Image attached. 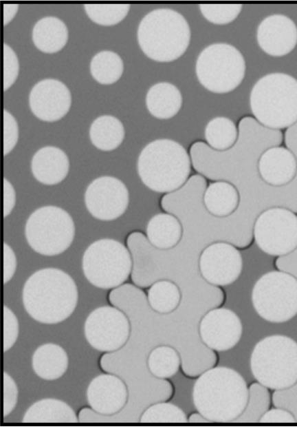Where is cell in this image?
Masks as SVG:
<instances>
[{
	"mask_svg": "<svg viewBox=\"0 0 297 427\" xmlns=\"http://www.w3.org/2000/svg\"><path fill=\"white\" fill-rule=\"evenodd\" d=\"M285 142L297 160V123L287 129ZM278 145L274 131L254 121H245L239 125L238 138L232 147L206 150V158L222 169L219 177L234 183L240 193L235 211L223 218L225 233L236 246L244 247L250 243L254 222L265 210L279 207L297 213V173L289 183L276 187L265 183L258 171L262 153Z\"/></svg>",
	"mask_w": 297,
	"mask_h": 427,
	"instance_id": "1",
	"label": "cell"
},
{
	"mask_svg": "<svg viewBox=\"0 0 297 427\" xmlns=\"http://www.w3.org/2000/svg\"><path fill=\"white\" fill-rule=\"evenodd\" d=\"M78 289L67 273L45 268L32 274L22 291L23 306L34 320L54 324L68 318L78 303Z\"/></svg>",
	"mask_w": 297,
	"mask_h": 427,
	"instance_id": "2",
	"label": "cell"
},
{
	"mask_svg": "<svg viewBox=\"0 0 297 427\" xmlns=\"http://www.w3.org/2000/svg\"><path fill=\"white\" fill-rule=\"evenodd\" d=\"M249 388L232 368L219 366L203 373L192 390L193 404L210 422H233L244 410Z\"/></svg>",
	"mask_w": 297,
	"mask_h": 427,
	"instance_id": "3",
	"label": "cell"
},
{
	"mask_svg": "<svg viewBox=\"0 0 297 427\" xmlns=\"http://www.w3.org/2000/svg\"><path fill=\"white\" fill-rule=\"evenodd\" d=\"M250 103L255 119L264 127H289L297 122V79L281 72L263 76L253 86Z\"/></svg>",
	"mask_w": 297,
	"mask_h": 427,
	"instance_id": "4",
	"label": "cell"
},
{
	"mask_svg": "<svg viewBox=\"0 0 297 427\" xmlns=\"http://www.w3.org/2000/svg\"><path fill=\"white\" fill-rule=\"evenodd\" d=\"M190 40L189 25L180 13L160 8L148 13L138 30V41L143 52L152 60L170 62L187 50Z\"/></svg>",
	"mask_w": 297,
	"mask_h": 427,
	"instance_id": "5",
	"label": "cell"
},
{
	"mask_svg": "<svg viewBox=\"0 0 297 427\" xmlns=\"http://www.w3.org/2000/svg\"><path fill=\"white\" fill-rule=\"evenodd\" d=\"M137 167L141 180L147 187L165 193L178 189L186 182L190 171V161L182 145L163 138L144 147Z\"/></svg>",
	"mask_w": 297,
	"mask_h": 427,
	"instance_id": "6",
	"label": "cell"
},
{
	"mask_svg": "<svg viewBox=\"0 0 297 427\" xmlns=\"http://www.w3.org/2000/svg\"><path fill=\"white\" fill-rule=\"evenodd\" d=\"M250 368L254 378L267 388L283 389L297 382V342L283 335H272L254 346Z\"/></svg>",
	"mask_w": 297,
	"mask_h": 427,
	"instance_id": "7",
	"label": "cell"
},
{
	"mask_svg": "<svg viewBox=\"0 0 297 427\" xmlns=\"http://www.w3.org/2000/svg\"><path fill=\"white\" fill-rule=\"evenodd\" d=\"M245 72V59L232 45L217 43L208 45L199 54L196 74L199 83L208 90L228 93L242 82Z\"/></svg>",
	"mask_w": 297,
	"mask_h": 427,
	"instance_id": "8",
	"label": "cell"
},
{
	"mask_svg": "<svg viewBox=\"0 0 297 427\" xmlns=\"http://www.w3.org/2000/svg\"><path fill=\"white\" fill-rule=\"evenodd\" d=\"M252 302L263 319L274 323L287 322L297 314V279L285 271H269L254 284Z\"/></svg>",
	"mask_w": 297,
	"mask_h": 427,
	"instance_id": "9",
	"label": "cell"
},
{
	"mask_svg": "<svg viewBox=\"0 0 297 427\" xmlns=\"http://www.w3.org/2000/svg\"><path fill=\"white\" fill-rule=\"evenodd\" d=\"M132 260L127 249L120 242L100 239L91 244L82 257V271L87 280L100 289H112L129 277Z\"/></svg>",
	"mask_w": 297,
	"mask_h": 427,
	"instance_id": "10",
	"label": "cell"
},
{
	"mask_svg": "<svg viewBox=\"0 0 297 427\" xmlns=\"http://www.w3.org/2000/svg\"><path fill=\"white\" fill-rule=\"evenodd\" d=\"M25 233L33 250L52 256L69 248L74 240L75 227L72 218L66 211L55 206H45L30 216Z\"/></svg>",
	"mask_w": 297,
	"mask_h": 427,
	"instance_id": "11",
	"label": "cell"
},
{
	"mask_svg": "<svg viewBox=\"0 0 297 427\" xmlns=\"http://www.w3.org/2000/svg\"><path fill=\"white\" fill-rule=\"evenodd\" d=\"M253 234L258 247L272 256H284L297 248V216L285 207H272L256 219Z\"/></svg>",
	"mask_w": 297,
	"mask_h": 427,
	"instance_id": "12",
	"label": "cell"
},
{
	"mask_svg": "<svg viewBox=\"0 0 297 427\" xmlns=\"http://www.w3.org/2000/svg\"><path fill=\"white\" fill-rule=\"evenodd\" d=\"M84 334L94 348L102 352H113L127 342L130 324L120 310L110 306H100L87 317Z\"/></svg>",
	"mask_w": 297,
	"mask_h": 427,
	"instance_id": "13",
	"label": "cell"
},
{
	"mask_svg": "<svg viewBox=\"0 0 297 427\" xmlns=\"http://www.w3.org/2000/svg\"><path fill=\"white\" fill-rule=\"evenodd\" d=\"M87 210L100 220H113L122 216L129 205V191L119 179L109 176L94 180L85 194Z\"/></svg>",
	"mask_w": 297,
	"mask_h": 427,
	"instance_id": "14",
	"label": "cell"
},
{
	"mask_svg": "<svg viewBox=\"0 0 297 427\" xmlns=\"http://www.w3.org/2000/svg\"><path fill=\"white\" fill-rule=\"evenodd\" d=\"M243 269L240 251L230 243L217 242L207 247L199 258L204 278L216 286H227L236 281Z\"/></svg>",
	"mask_w": 297,
	"mask_h": 427,
	"instance_id": "15",
	"label": "cell"
},
{
	"mask_svg": "<svg viewBox=\"0 0 297 427\" xmlns=\"http://www.w3.org/2000/svg\"><path fill=\"white\" fill-rule=\"evenodd\" d=\"M243 326L238 315L226 308H215L208 311L199 324V335L210 349L225 351L239 342Z\"/></svg>",
	"mask_w": 297,
	"mask_h": 427,
	"instance_id": "16",
	"label": "cell"
},
{
	"mask_svg": "<svg viewBox=\"0 0 297 427\" xmlns=\"http://www.w3.org/2000/svg\"><path fill=\"white\" fill-rule=\"evenodd\" d=\"M72 96L61 81L47 79L37 83L29 96V105L39 119L53 122L63 118L69 110Z\"/></svg>",
	"mask_w": 297,
	"mask_h": 427,
	"instance_id": "17",
	"label": "cell"
},
{
	"mask_svg": "<svg viewBox=\"0 0 297 427\" xmlns=\"http://www.w3.org/2000/svg\"><path fill=\"white\" fill-rule=\"evenodd\" d=\"M256 37L258 45L265 53L283 56L291 52L297 44V26L284 14H272L260 23Z\"/></svg>",
	"mask_w": 297,
	"mask_h": 427,
	"instance_id": "18",
	"label": "cell"
},
{
	"mask_svg": "<svg viewBox=\"0 0 297 427\" xmlns=\"http://www.w3.org/2000/svg\"><path fill=\"white\" fill-rule=\"evenodd\" d=\"M128 397L123 381L111 374L94 377L87 389V399L91 408L98 414L112 415L124 406Z\"/></svg>",
	"mask_w": 297,
	"mask_h": 427,
	"instance_id": "19",
	"label": "cell"
},
{
	"mask_svg": "<svg viewBox=\"0 0 297 427\" xmlns=\"http://www.w3.org/2000/svg\"><path fill=\"white\" fill-rule=\"evenodd\" d=\"M261 178L272 186L289 183L297 173V160L294 154L283 147L274 146L265 150L258 161Z\"/></svg>",
	"mask_w": 297,
	"mask_h": 427,
	"instance_id": "20",
	"label": "cell"
},
{
	"mask_svg": "<svg viewBox=\"0 0 297 427\" xmlns=\"http://www.w3.org/2000/svg\"><path fill=\"white\" fill-rule=\"evenodd\" d=\"M32 171L40 183L53 185L61 182L67 175L69 159L60 149L47 146L38 150L32 160Z\"/></svg>",
	"mask_w": 297,
	"mask_h": 427,
	"instance_id": "21",
	"label": "cell"
},
{
	"mask_svg": "<svg viewBox=\"0 0 297 427\" xmlns=\"http://www.w3.org/2000/svg\"><path fill=\"white\" fill-rule=\"evenodd\" d=\"M32 366L34 373L41 379L55 380L66 372L68 356L60 346L53 343L44 344L34 352Z\"/></svg>",
	"mask_w": 297,
	"mask_h": 427,
	"instance_id": "22",
	"label": "cell"
},
{
	"mask_svg": "<svg viewBox=\"0 0 297 427\" xmlns=\"http://www.w3.org/2000/svg\"><path fill=\"white\" fill-rule=\"evenodd\" d=\"M146 104L149 112L159 119H168L176 115L182 105L180 91L174 85L161 82L147 92Z\"/></svg>",
	"mask_w": 297,
	"mask_h": 427,
	"instance_id": "23",
	"label": "cell"
},
{
	"mask_svg": "<svg viewBox=\"0 0 297 427\" xmlns=\"http://www.w3.org/2000/svg\"><path fill=\"white\" fill-rule=\"evenodd\" d=\"M24 423H76L74 410L65 402L53 398L38 400L25 413Z\"/></svg>",
	"mask_w": 297,
	"mask_h": 427,
	"instance_id": "24",
	"label": "cell"
},
{
	"mask_svg": "<svg viewBox=\"0 0 297 427\" xmlns=\"http://www.w3.org/2000/svg\"><path fill=\"white\" fill-rule=\"evenodd\" d=\"M67 26L58 18L44 17L34 26L33 43L43 52L52 54L60 51L67 43Z\"/></svg>",
	"mask_w": 297,
	"mask_h": 427,
	"instance_id": "25",
	"label": "cell"
},
{
	"mask_svg": "<svg viewBox=\"0 0 297 427\" xmlns=\"http://www.w3.org/2000/svg\"><path fill=\"white\" fill-rule=\"evenodd\" d=\"M204 203L213 216L227 217L239 206V196L236 188L229 183L217 181L210 183L204 196Z\"/></svg>",
	"mask_w": 297,
	"mask_h": 427,
	"instance_id": "26",
	"label": "cell"
},
{
	"mask_svg": "<svg viewBox=\"0 0 297 427\" xmlns=\"http://www.w3.org/2000/svg\"><path fill=\"white\" fill-rule=\"evenodd\" d=\"M148 242L155 247L167 249L179 241L182 227L178 220L168 214H158L152 217L146 227Z\"/></svg>",
	"mask_w": 297,
	"mask_h": 427,
	"instance_id": "27",
	"label": "cell"
},
{
	"mask_svg": "<svg viewBox=\"0 0 297 427\" xmlns=\"http://www.w3.org/2000/svg\"><path fill=\"white\" fill-rule=\"evenodd\" d=\"M89 137L93 145L98 149L111 151L122 143L124 129L117 118L104 115L97 118L91 124Z\"/></svg>",
	"mask_w": 297,
	"mask_h": 427,
	"instance_id": "28",
	"label": "cell"
},
{
	"mask_svg": "<svg viewBox=\"0 0 297 427\" xmlns=\"http://www.w3.org/2000/svg\"><path fill=\"white\" fill-rule=\"evenodd\" d=\"M124 65L121 57L112 51H102L96 54L90 63V72L98 83L110 85L122 76Z\"/></svg>",
	"mask_w": 297,
	"mask_h": 427,
	"instance_id": "29",
	"label": "cell"
},
{
	"mask_svg": "<svg viewBox=\"0 0 297 427\" xmlns=\"http://www.w3.org/2000/svg\"><path fill=\"white\" fill-rule=\"evenodd\" d=\"M204 134L206 141L213 149L225 151L234 145L239 132L232 120L219 116L209 121Z\"/></svg>",
	"mask_w": 297,
	"mask_h": 427,
	"instance_id": "30",
	"label": "cell"
},
{
	"mask_svg": "<svg viewBox=\"0 0 297 427\" xmlns=\"http://www.w3.org/2000/svg\"><path fill=\"white\" fill-rule=\"evenodd\" d=\"M147 298L153 310L159 313H168L177 309L181 295L176 284L170 281L160 280L151 285Z\"/></svg>",
	"mask_w": 297,
	"mask_h": 427,
	"instance_id": "31",
	"label": "cell"
},
{
	"mask_svg": "<svg viewBox=\"0 0 297 427\" xmlns=\"http://www.w3.org/2000/svg\"><path fill=\"white\" fill-rule=\"evenodd\" d=\"M147 365L149 371L155 377L160 379L169 378L178 371L180 357L173 347L159 346L151 351Z\"/></svg>",
	"mask_w": 297,
	"mask_h": 427,
	"instance_id": "32",
	"label": "cell"
},
{
	"mask_svg": "<svg viewBox=\"0 0 297 427\" xmlns=\"http://www.w3.org/2000/svg\"><path fill=\"white\" fill-rule=\"evenodd\" d=\"M270 405V393L267 387L260 383H253L249 387L248 399L246 406L233 422H259Z\"/></svg>",
	"mask_w": 297,
	"mask_h": 427,
	"instance_id": "33",
	"label": "cell"
},
{
	"mask_svg": "<svg viewBox=\"0 0 297 427\" xmlns=\"http://www.w3.org/2000/svg\"><path fill=\"white\" fill-rule=\"evenodd\" d=\"M85 10L92 21L104 26L116 25L127 15L129 4H85Z\"/></svg>",
	"mask_w": 297,
	"mask_h": 427,
	"instance_id": "34",
	"label": "cell"
},
{
	"mask_svg": "<svg viewBox=\"0 0 297 427\" xmlns=\"http://www.w3.org/2000/svg\"><path fill=\"white\" fill-rule=\"evenodd\" d=\"M142 423H186L188 418L178 406L168 402L155 404L147 408L140 417Z\"/></svg>",
	"mask_w": 297,
	"mask_h": 427,
	"instance_id": "35",
	"label": "cell"
},
{
	"mask_svg": "<svg viewBox=\"0 0 297 427\" xmlns=\"http://www.w3.org/2000/svg\"><path fill=\"white\" fill-rule=\"evenodd\" d=\"M203 16L210 22L225 25L232 22L242 9L241 4H200Z\"/></svg>",
	"mask_w": 297,
	"mask_h": 427,
	"instance_id": "36",
	"label": "cell"
},
{
	"mask_svg": "<svg viewBox=\"0 0 297 427\" xmlns=\"http://www.w3.org/2000/svg\"><path fill=\"white\" fill-rule=\"evenodd\" d=\"M272 402L274 406L289 411L297 422V382L289 387L276 390Z\"/></svg>",
	"mask_w": 297,
	"mask_h": 427,
	"instance_id": "37",
	"label": "cell"
},
{
	"mask_svg": "<svg viewBox=\"0 0 297 427\" xmlns=\"http://www.w3.org/2000/svg\"><path fill=\"white\" fill-rule=\"evenodd\" d=\"M19 335V322L15 314L8 306H3V351L10 349Z\"/></svg>",
	"mask_w": 297,
	"mask_h": 427,
	"instance_id": "38",
	"label": "cell"
},
{
	"mask_svg": "<svg viewBox=\"0 0 297 427\" xmlns=\"http://www.w3.org/2000/svg\"><path fill=\"white\" fill-rule=\"evenodd\" d=\"M19 62L16 54L8 45H3V90H7L16 81Z\"/></svg>",
	"mask_w": 297,
	"mask_h": 427,
	"instance_id": "39",
	"label": "cell"
},
{
	"mask_svg": "<svg viewBox=\"0 0 297 427\" xmlns=\"http://www.w3.org/2000/svg\"><path fill=\"white\" fill-rule=\"evenodd\" d=\"M18 140V125L15 118L8 111H3V154L13 149Z\"/></svg>",
	"mask_w": 297,
	"mask_h": 427,
	"instance_id": "40",
	"label": "cell"
},
{
	"mask_svg": "<svg viewBox=\"0 0 297 427\" xmlns=\"http://www.w3.org/2000/svg\"><path fill=\"white\" fill-rule=\"evenodd\" d=\"M18 398L17 386L12 377L3 373V416L8 415L16 406Z\"/></svg>",
	"mask_w": 297,
	"mask_h": 427,
	"instance_id": "41",
	"label": "cell"
},
{
	"mask_svg": "<svg viewBox=\"0 0 297 427\" xmlns=\"http://www.w3.org/2000/svg\"><path fill=\"white\" fill-rule=\"evenodd\" d=\"M259 422L262 423H294V417L287 410L277 408L268 410L261 417Z\"/></svg>",
	"mask_w": 297,
	"mask_h": 427,
	"instance_id": "42",
	"label": "cell"
},
{
	"mask_svg": "<svg viewBox=\"0 0 297 427\" xmlns=\"http://www.w3.org/2000/svg\"><path fill=\"white\" fill-rule=\"evenodd\" d=\"M16 268V258L13 250L6 243L3 244V283L9 282Z\"/></svg>",
	"mask_w": 297,
	"mask_h": 427,
	"instance_id": "43",
	"label": "cell"
},
{
	"mask_svg": "<svg viewBox=\"0 0 297 427\" xmlns=\"http://www.w3.org/2000/svg\"><path fill=\"white\" fill-rule=\"evenodd\" d=\"M16 196L14 189L11 183L4 178L3 180V216L6 217L12 211L15 205Z\"/></svg>",
	"mask_w": 297,
	"mask_h": 427,
	"instance_id": "44",
	"label": "cell"
},
{
	"mask_svg": "<svg viewBox=\"0 0 297 427\" xmlns=\"http://www.w3.org/2000/svg\"><path fill=\"white\" fill-rule=\"evenodd\" d=\"M18 4L3 5V25H6L11 21L18 10Z\"/></svg>",
	"mask_w": 297,
	"mask_h": 427,
	"instance_id": "45",
	"label": "cell"
},
{
	"mask_svg": "<svg viewBox=\"0 0 297 427\" xmlns=\"http://www.w3.org/2000/svg\"><path fill=\"white\" fill-rule=\"evenodd\" d=\"M188 421L190 423H209L210 421L200 413H192L188 419Z\"/></svg>",
	"mask_w": 297,
	"mask_h": 427,
	"instance_id": "46",
	"label": "cell"
}]
</instances>
